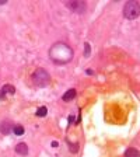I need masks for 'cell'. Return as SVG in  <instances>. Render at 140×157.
Returning a JSON list of instances; mask_svg holds the SVG:
<instances>
[{"label":"cell","instance_id":"9a60e30c","mask_svg":"<svg viewBox=\"0 0 140 157\" xmlns=\"http://www.w3.org/2000/svg\"><path fill=\"white\" fill-rule=\"evenodd\" d=\"M52 147H58V142H52Z\"/></svg>","mask_w":140,"mask_h":157},{"label":"cell","instance_id":"ba28073f","mask_svg":"<svg viewBox=\"0 0 140 157\" xmlns=\"http://www.w3.org/2000/svg\"><path fill=\"white\" fill-rule=\"evenodd\" d=\"M76 94H77V93H76L74 88H70V90H67V91L63 94L62 100H63V101H66V102H67V101H72L73 98L76 97Z\"/></svg>","mask_w":140,"mask_h":157},{"label":"cell","instance_id":"52a82bcc","mask_svg":"<svg viewBox=\"0 0 140 157\" xmlns=\"http://www.w3.org/2000/svg\"><path fill=\"white\" fill-rule=\"evenodd\" d=\"M16 153L20 154V156H27V154H28V146H27L24 142L18 143L16 146Z\"/></svg>","mask_w":140,"mask_h":157},{"label":"cell","instance_id":"7c38bea8","mask_svg":"<svg viewBox=\"0 0 140 157\" xmlns=\"http://www.w3.org/2000/svg\"><path fill=\"white\" fill-rule=\"evenodd\" d=\"M69 150L72 153H77L78 151V143H69Z\"/></svg>","mask_w":140,"mask_h":157},{"label":"cell","instance_id":"8fae6325","mask_svg":"<svg viewBox=\"0 0 140 157\" xmlns=\"http://www.w3.org/2000/svg\"><path fill=\"white\" fill-rule=\"evenodd\" d=\"M46 112H48V108H46V107H39L38 109H36L35 115H36V117L42 118V117H45V115H46Z\"/></svg>","mask_w":140,"mask_h":157},{"label":"cell","instance_id":"30bf717a","mask_svg":"<svg viewBox=\"0 0 140 157\" xmlns=\"http://www.w3.org/2000/svg\"><path fill=\"white\" fill-rule=\"evenodd\" d=\"M13 132H14V135H17V136H21V135H24V128L21 126V125H14Z\"/></svg>","mask_w":140,"mask_h":157},{"label":"cell","instance_id":"3957f363","mask_svg":"<svg viewBox=\"0 0 140 157\" xmlns=\"http://www.w3.org/2000/svg\"><path fill=\"white\" fill-rule=\"evenodd\" d=\"M32 82L36 87H46L51 83V76L45 69H36L32 75Z\"/></svg>","mask_w":140,"mask_h":157},{"label":"cell","instance_id":"5b68a950","mask_svg":"<svg viewBox=\"0 0 140 157\" xmlns=\"http://www.w3.org/2000/svg\"><path fill=\"white\" fill-rule=\"evenodd\" d=\"M13 128H14L13 122L9 121V119H6V121H3V122H0V132H2L3 135L11 133V132H13Z\"/></svg>","mask_w":140,"mask_h":157},{"label":"cell","instance_id":"277c9868","mask_svg":"<svg viewBox=\"0 0 140 157\" xmlns=\"http://www.w3.org/2000/svg\"><path fill=\"white\" fill-rule=\"evenodd\" d=\"M66 7L72 10L73 13L84 14L85 9H87V4H85V2H83V0H72V2H67V3H66Z\"/></svg>","mask_w":140,"mask_h":157},{"label":"cell","instance_id":"7a4b0ae2","mask_svg":"<svg viewBox=\"0 0 140 157\" xmlns=\"http://www.w3.org/2000/svg\"><path fill=\"white\" fill-rule=\"evenodd\" d=\"M140 16V4L136 0H131L123 6V17L127 20H134Z\"/></svg>","mask_w":140,"mask_h":157},{"label":"cell","instance_id":"8992f818","mask_svg":"<svg viewBox=\"0 0 140 157\" xmlns=\"http://www.w3.org/2000/svg\"><path fill=\"white\" fill-rule=\"evenodd\" d=\"M14 93H16V87H14V86H11V84L3 86L2 91H0V100H4L7 95H13Z\"/></svg>","mask_w":140,"mask_h":157},{"label":"cell","instance_id":"6da1fadb","mask_svg":"<svg viewBox=\"0 0 140 157\" xmlns=\"http://www.w3.org/2000/svg\"><path fill=\"white\" fill-rule=\"evenodd\" d=\"M49 58L56 65H65L73 59V49L65 42H56L49 49Z\"/></svg>","mask_w":140,"mask_h":157},{"label":"cell","instance_id":"9c48e42d","mask_svg":"<svg viewBox=\"0 0 140 157\" xmlns=\"http://www.w3.org/2000/svg\"><path fill=\"white\" fill-rule=\"evenodd\" d=\"M125 157H140V153L137 149H133V147H129L126 151H125Z\"/></svg>","mask_w":140,"mask_h":157},{"label":"cell","instance_id":"5bb4252c","mask_svg":"<svg viewBox=\"0 0 140 157\" xmlns=\"http://www.w3.org/2000/svg\"><path fill=\"white\" fill-rule=\"evenodd\" d=\"M69 124H70V125L74 124V117H73V115H70V117H69Z\"/></svg>","mask_w":140,"mask_h":157},{"label":"cell","instance_id":"4fadbf2b","mask_svg":"<svg viewBox=\"0 0 140 157\" xmlns=\"http://www.w3.org/2000/svg\"><path fill=\"white\" fill-rule=\"evenodd\" d=\"M84 46H85V49H84V56H85V58H88V56H90V44L85 42Z\"/></svg>","mask_w":140,"mask_h":157}]
</instances>
